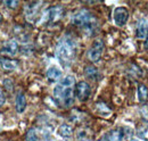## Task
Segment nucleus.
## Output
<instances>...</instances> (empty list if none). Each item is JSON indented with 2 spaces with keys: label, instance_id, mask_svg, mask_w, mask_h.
Listing matches in <instances>:
<instances>
[{
  "label": "nucleus",
  "instance_id": "f257e3e1",
  "mask_svg": "<svg viewBox=\"0 0 148 141\" xmlns=\"http://www.w3.org/2000/svg\"><path fill=\"white\" fill-rule=\"evenodd\" d=\"M74 83H75L74 76L67 75L54 89V96L57 99V101L63 107H70V106L73 105Z\"/></svg>",
  "mask_w": 148,
  "mask_h": 141
},
{
  "label": "nucleus",
  "instance_id": "f03ea898",
  "mask_svg": "<svg viewBox=\"0 0 148 141\" xmlns=\"http://www.w3.org/2000/svg\"><path fill=\"white\" fill-rule=\"evenodd\" d=\"M74 55H75V48L71 40L64 39L58 43L56 49V56L62 65L69 66L73 60Z\"/></svg>",
  "mask_w": 148,
  "mask_h": 141
},
{
  "label": "nucleus",
  "instance_id": "7ed1b4c3",
  "mask_svg": "<svg viewBox=\"0 0 148 141\" xmlns=\"http://www.w3.org/2000/svg\"><path fill=\"white\" fill-rule=\"evenodd\" d=\"M74 25L80 26V27H84V29H92L93 24H95V18L86 9L77 12L72 18Z\"/></svg>",
  "mask_w": 148,
  "mask_h": 141
},
{
  "label": "nucleus",
  "instance_id": "20e7f679",
  "mask_svg": "<svg viewBox=\"0 0 148 141\" xmlns=\"http://www.w3.org/2000/svg\"><path fill=\"white\" fill-rule=\"evenodd\" d=\"M75 94H76V98L80 101L88 100V98L91 94V88H90L89 83L86 82V81L77 82L76 83V87H75Z\"/></svg>",
  "mask_w": 148,
  "mask_h": 141
},
{
  "label": "nucleus",
  "instance_id": "39448f33",
  "mask_svg": "<svg viewBox=\"0 0 148 141\" xmlns=\"http://www.w3.org/2000/svg\"><path fill=\"white\" fill-rule=\"evenodd\" d=\"M103 51H104V42L101 40H96L90 47V49L88 50V58L91 62L96 63L101 58Z\"/></svg>",
  "mask_w": 148,
  "mask_h": 141
},
{
  "label": "nucleus",
  "instance_id": "423d86ee",
  "mask_svg": "<svg viewBox=\"0 0 148 141\" xmlns=\"http://www.w3.org/2000/svg\"><path fill=\"white\" fill-rule=\"evenodd\" d=\"M113 18L117 26H124L129 19V10L125 7H116L113 13Z\"/></svg>",
  "mask_w": 148,
  "mask_h": 141
},
{
  "label": "nucleus",
  "instance_id": "0eeeda50",
  "mask_svg": "<svg viewBox=\"0 0 148 141\" xmlns=\"http://www.w3.org/2000/svg\"><path fill=\"white\" fill-rule=\"evenodd\" d=\"M18 50L19 46L18 43H17V41L16 40H10V41H8L6 43V46L3 47V49L0 53H2V55L8 56V57H13V56H15L16 53H18Z\"/></svg>",
  "mask_w": 148,
  "mask_h": 141
},
{
  "label": "nucleus",
  "instance_id": "6e6552de",
  "mask_svg": "<svg viewBox=\"0 0 148 141\" xmlns=\"http://www.w3.org/2000/svg\"><path fill=\"white\" fill-rule=\"evenodd\" d=\"M128 127H121V129H116V130H112L110 133H107V138L108 141H122L125 137H128L127 133Z\"/></svg>",
  "mask_w": 148,
  "mask_h": 141
},
{
  "label": "nucleus",
  "instance_id": "1a4fd4ad",
  "mask_svg": "<svg viewBox=\"0 0 148 141\" xmlns=\"http://www.w3.org/2000/svg\"><path fill=\"white\" fill-rule=\"evenodd\" d=\"M47 19L49 22H58L60 18L64 16V9L62 7H51L47 12Z\"/></svg>",
  "mask_w": 148,
  "mask_h": 141
},
{
  "label": "nucleus",
  "instance_id": "9d476101",
  "mask_svg": "<svg viewBox=\"0 0 148 141\" xmlns=\"http://www.w3.org/2000/svg\"><path fill=\"white\" fill-rule=\"evenodd\" d=\"M26 108V98H25V94L18 91V93L16 94V99H15V109L18 114H22Z\"/></svg>",
  "mask_w": 148,
  "mask_h": 141
},
{
  "label": "nucleus",
  "instance_id": "9b49d317",
  "mask_svg": "<svg viewBox=\"0 0 148 141\" xmlns=\"http://www.w3.org/2000/svg\"><path fill=\"white\" fill-rule=\"evenodd\" d=\"M136 35L138 39H146L148 36V23L146 21H140L137 30H136Z\"/></svg>",
  "mask_w": 148,
  "mask_h": 141
},
{
  "label": "nucleus",
  "instance_id": "f8f14e48",
  "mask_svg": "<svg viewBox=\"0 0 148 141\" xmlns=\"http://www.w3.org/2000/svg\"><path fill=\"white\" fill-rule=\"evenodd\" d=\"M62 77V70L59 68H57L55 66L53 67H49L47 70V79L49 82H56V81H59Z\"/></svg>",
  "mask_w": 148,
  "mask_h": 141
},
{
  "label": "nucleus",
  "instance_id": "ddd939ff",
  "mask_svg": "<svg viewBox=\"0 0 148 141\" xmlns=\"http://www.w3.org/2000/svg\"><path fill=\"white\" fill-rule=\"evenodd\" d=\"M0 66L6 70H13L18 66V62L14 60L12 58H1L0 59Z\"/></svg>",
  "mask_w": 148,
  "mask_h": 141
},
{
  "label": "nucleus",
  "instance_id": "4468645a",
  "mask_svg": "<svg viewBox=\"0 0 148 141\" xmlns=\"http://www.w3.org/2000/svg\"><path fill=\"white\" fill-rule=\"evenodd\" d=\"M58 134L64 138V139H69L70 137H72L73 134V129L71 125L69 124H62L59 127H58Z\"/></svg>",
  "mask_w": 148,
  "mask_h": 141
},
{
  "label": "nucleus",
  "instance_id": "2eb2a0df",
  "mask_svg": "<svg viewBox=\"0 0 148 141\" xmlns=\"http://www.w3.org/2000/svg\"><path fill=\"white\" fill-rule=\"evenodd\" d=\"M40 5H41L40 2H31V3H29L26 6L25 14H26L27 18H33L34 16H37V13L39 10V6Z\"/></svg>",
  "mask_w": 148,
  "mask_h": 141
},
{
  "label": "nucleus",
  "instance_id": "dca6fc26",
  "mask_svg": "<svg viewBox=\"0 0 148 141\" xmlns=\"http://www.w3.org/2000/svg\"><path fill=\"white\" fill-rule=\"evenodd\" d=\"M148 98V88L145 84H139L138 86V99L140 103L146 101Z\"/></svg>",
  "mask_w": 148,
  "mask_h": 141
},
{
  "label": "nucleus",
  "instance_id": "f3484780",
  "mask_svg": "<svg viewBox=\"0 0 148 141\" xmlns=\"http://www.w3.org/2000/svg\"><path fill=\"white\" fill-rule=\"evenodd\" d=\"M84 74H86L87 77L96 80L97 76H98V74H99V72H98V70H97L95 66H91V65H90V66H87V67L84 68Z\"/></svg>",
  "mask_w": 148,
  "mask_h": 141
},
{
  "label": "nucleus",
  "instance_id": "a211bd4d",
  "mask_svg": "<svg viewBox=\"0 0 148 141\" xmlns=\"http://www.w3.org/2000/svg\"><path fill=\"white\" fill-rule=\"evenodd\" d=\"M39 137H38L37 130L36 129H30L27 130L26 134H25V141H38Z\"/></svg>",
  "mask_w": 148,
  "mask_h": 141
},
{
  "label": "nucleus",
  "instance_id": "6ab92c4d",
  "mask_svg": "<svg viewBox=\"0 0 148 141\" xmlns=\"http://www.w3.org/2000/svg\"><path fill=\"white\" fill-rule=\"evenodd\" d=\"M138 136H139L140 138H144V139L148 140V126H145V127L140 129V130L138 131Z\"/></svg>",
  "mask_w": 148,
  "mask_h": 141
},
{
  "label": "nucleus",
  "instance_id": "aec40b11",
  "mask_svg": "<svg viewBox=\"0 0 148 141\" xmlns=\"http://www.w3.org/2000/svg\"><path fill=\"white\" fill-rule=\"evenodd\" d=\"M140 114H141V117L148 122V105H145L143 106V108H141V110H140Z\"/></svg>",
  "mask_w": 148,
  "mask_h": 141
},
{
  "label": "nucleus",
  "instance_id": "412c9836",
  "mask_svg": "<svg viewBox=\"0 0 148 141\" xmlns=\"http://www.w3.org/2000/svg\"><path fill=\"white\" fill-rule=\"evenodd\" d=\"M5 3H6V6H8V7L12 8V9L18 6V1H6Z\"/></svg>",
  "mask_w": 148,
  "mask_h": 141
},
{
  "label": "nucleus",
  "instance_id": "4be33fe9",
  "mask_svg": "<svg viewBox=\"0 0 148 141\" xmlns=\"http://www.w3.org/2000/svg\"><path fill=\"white\" fill-rule=\"evenodd\" d=\"M5 103H6V96L2 92V90H0V107L3 105Z\"/></svg>",
  "mask_w": 148,
  "mask_h": 141
},
{
  "label": "nucleus",
  "instance_id": "5701e85b",
  "mask_svg": "<svg viewBox=\"0 0 148 141\" xmlns=\"http://www.w3.org/2000/svg\"><path fill=\"white\" fill-rule=\"evenodd\" d=\"M98 141H108V138H107V134H105L104 137H101L100 139H98Z\"/></svg>",
  "mask_w": 148,
  "mask_h": 141
},
{
  "label": "nucleus",
  "instance_id": "b1692460",
  "mask_svg": "<svg viewBox=\"0 0 148 141\" xmlns=\"http://www.w3.org/2000/svg\"><path fill=\"white\" fill-rule=\"evenodd\" d=\"M145 48L148 50V36L146 38V41H145Z\"/></svg>",
  "mask_w": 148,
  "mask_h": 141
},
{
  "label": "nucleus",
  "instance_id": "393cba45",
  "mask_svg": "<svg viewBox=\"0 0 148 141\" xmlns=\"http://www.w3.org/2000/svg\"><path fill=\"white\" fill-rule=\"evenodd\" d=\"M130 141H140V140H139V139H131Z\"/></svg>",
  "mask_w": 148,
  "mask_h": 141
},
{
  "label": "nucleus",
  "instance_id": "a878e982",
  "mask_svg": "<svg viewBox=\"0 0 148 141\" xmlns=\"http://www.w3.org/2000/svg\"><path fill=\"white\" fill-rule=\"evenodd\" d=\"M0 22H1V16H0Z\"/></svg>",
  "mask_w": 148,
  "mask_h": 141
},
{
  "label": "nucleus",
  "instance_id": "bb28decb",
  "mask_svg": "<svg viewBox=\"0 0 148 141\" xmlns=\"http://www.w3.org/2000/svg\"><path fill=\"white\" fill-rule=\"evenodd\" d=\"M65 141H70V140H67V139H66V140H65Z\"/></svg>",
  "mask_w": 148,
  "mask_h": 141
}]
</instances>
